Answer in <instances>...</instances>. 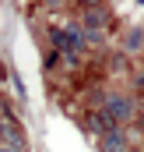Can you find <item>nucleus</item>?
Wrapping results in <instances>:
<instances>
[{"label": "nucleus", "mask_w": 144, "mask_h": 152, "mask_svg": "<svg viewBox=\"0 0 144 152\" xmlns=\"http://www.w3.org/2000/svg\"><path fill=\"white\" fill-rule=\"evenodd\" d=\"M144 42V32L141 28H137V32H130V36H127V46H130V50H137V46H141Z\"/></svg>", "instance_id": "nucleus-7"}, {"label": "nucleus", "mask_w": 144, "mask_h": 152, "mask_svg": "<svg viewBox=\"0 0 144 152\" xmlns=\"http://www.w3.org/2000/svg\"><path fill=\"white\" fill-rule=\"evenodd\" d=\"M102 145H106V149H127V138H123L116 127H109L106 134H102Z\"/></svg>", "instance_id": "nucleus-5"}, {"label": "nucleus", "mask_w": 144, "mask_h": 152, "mask_svg": "<svg viewBox=\"0 0 144 152\" xmlns=\"http://www.w3.org/2000/svg\"><path fill=\"white\" fill-rule=\"evenodd\" d=\"M0 134H4V142H7L11 149H25V145H28V142H25V134H21V127H18L14 120H4Z\"/></svg>", "instance_id": "nucleus-3"}, {"label": "nucleus", "mask_w": 144, "mask_h": 152, "mask_svg": "<svg viewBox=\"0 0 144 152\" xmlns=\"http://www.w3.org/2000/svg\"><path fill=\"white\" fill-rule=\"evenodd\" d=\"M81 39H84L81 28H56V32H53V46H60V50L74 53V50L81 46Z\"/></svg>", "instance_id": "nucleus-1"}, {"label": "nucleus", "mask_w": 144, "mask_h": 152, "mask_svg": "<svg viewBox=\"0 0 144 152\" xmlns=\"http://www.w3.org/2000/svg\"><path fill=\"white\" fill-rule=\"evenodd\" d=\"M84 25H88V28H102V25H106V14H102L99 7H88V14H84Z\"/></svg>", "instance_id": "nucleus-6"}, {"label": "nucleus", "mask_w": 144, "mask_h": 152, "mask_svg": "<svg viewBox=\"0 0 144 152\" xmlns=\"http://www.w3.org/2000/svg\"><path fill=\"white\" fill-rule=\"evenodd\" d=\"M81 4H84V7H99L102 0H81Z\"/></svg>", "instance_id": "nucleus-8"}, {"label": "nucleus", "mask_w": 144, "mask_h": 152, "mask_svg": "<svg viewBox=\"0 0 144 152\" xmlns=\"http://www.w3.org/2000/svg\"><path fill=\"white\" fill-rule=\"evenodd\" d=\"M88 127H91L95 134H106L109 127H116V120H112L106 110H102V113H88Z\"/></svg>", "instance_id": "nucleus-4"}, {"label": "nucleus", "mask_w": 144, "mask_h": 152, "mask_svg": "<svg viewBox=\"0 0 144 152\" xmlns=\"http://www.w3.org/2000/svg\"><path fill=\"white\" fill-rule=\"evenodd\" d=\"M106 113L120 124V120H130V113H134V106H130V99H123V96H112L106 103Z\"/></svg>", "instance_id": "nucleus-2"}]
</instances>
